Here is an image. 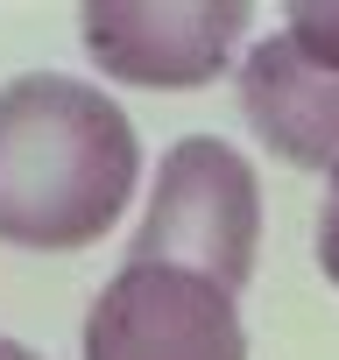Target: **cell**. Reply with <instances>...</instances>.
Masks as SVG:
<instances>
[{
    "instance_id": "277c9868",
    "label": "cell",
    "mask_w": 339,
    "mask_h": 360,
    "mask_svg": "<svg viewBox=\"0 0 339 360\" xmlns=\"http://www.w3.org/2000/svg\"><path fill=\"white\" fill-rule=\"evenodd\" d=\"M78 22H85V57L113 85L198 92L226 71L248 8L241 0H92Z\"/></svg>"
},
{
    "instance_id": "7a4b0ae2",
    "label": "cell",
    "mask_w": 339,
    "mask_h": 360,
    "mask_svg": "<svg viewBox=\"0 0 339 360\" xmlns=\"http://www.w3.org/2000/svg\"><path fill=\"white\" fill-rule=\"evenodd\" d=\"M255 255H262V184L248 155L226 148L219 134H184L155 169V191H148L127 262L184 269L241 297L255 276Z\"/></svg>"
},
{
    "instance_id": "8992f818",
    "label": "cell",
    "mask_w": 339,
    "mask_h": 360,
    "mask_svg": "<svg viewBox=\"0 0 339 360\" xmlns=\"http://www.w3.org/2000/svg\"><path fill=\"white\" fill-rule=\"evenodd\" d=\"M311 64L339 71V0H297L290 8V29H283Z\"/></svg>"
},
{
    "instance_id": "6da1fadb",
    "label": "cell",
    "mask_w": 339,
    "mask_h": 360,
    "mask_svg": "<svg viewBox=\"0 0 339 360\" xmlns=\"http://www.w3.org/2000/svg\"><path fill=\"white\" fill-rule=\"evenodd\" d=\"M134 120L78 78L29 71L0 85V240L36 255H78L106 240L134 198Z\"/></svg>"
},
{
    "instance_id": "3957f363",
    "label": "cell",
    "mask_w": 339,
    "mask_h": 360,
    "mask_svg": "<svg viewBox=\"0 0 339 360\" xmlns=\"http://www.w3.org/2000/svg\"><path fill=\"white\" fill-rule=\"evenodd\" d=\"M85 360H248V332L219 283L127 262L85 311Z\"/></svg>"
},
{
    "instance_id": "5b68a950",
    "label": "cell",
    "mask_w": 339,
    "mask_h": 360,
    "mask_svg": "<svg viewBox=\"0 0 339 360\" xmlns=\"http://www.w3.org/2000/svg\"><path fill=\"white\" fill-rule=\"evenodd\" d=\"M248 127L297 169H339V71L311 64L290 36H262L241 64Z\"/></svg>"
},
{
    "instance_id": "ba28073f",
    "label": "cell",
    "mask_w": 339,
    "mask_h": 360,
    "mask_svg": "<svg viewBox=\"0 0 339 360\" xmlns=\"http://www.w3.org/2000/svg\"><path fill=\"white\" fill-rule=\"evenodd\" d=\"M0 360H43V353H29L22 339H0Z\"/></svg>"
},
{
    "instance_id": "52a82bcc",
    "label": "cell",
    "mask_w": 339,
    "mask_h": 360,
    "mask_svg": "<svg viewBox=\"0 0 339 360\" xmlns=\"http://www.w3.org/2000/svg\"><path fill=\"white\" fill-rule=\"evenodd\" d=\"M318 269H325V283L339 290V169H332V191H325V205H318Z\"/></svg>"
}]
</instances>
